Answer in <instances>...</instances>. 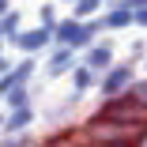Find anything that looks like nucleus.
I'll list each match as a JSON object with an SVG mask.
<instances>
[{"mask_svg": "<svg viewBox=\"0 0 147 147\" xmlns=\"http://www.w3.org/2000/svg\"><path fill=\"white\" fill-rule=\"evenodd\" d=\"M94 30H102L98 23H91V26H87V23L68 19V23H61V42H64V45H87V42L94 38Z\"/></svg>", "mask_w": 147, "mask_h": 147, "instance_id": "f257e3e1", "label": "nucleus"}, {"mask_svg": "<svg viewBox=\"0 0 147 147\" xmlns=\"http://www.w3.org/2000/svg\"><path fill=\"white\" fill-rule=\"evenodd\" d=\"M45 42H49V26L34 30V34H15V45H23V49H42Z\"/></svg>", "mask_w": 147, "mask_h": 147, "instance_id": "f03ea898", "label": "nucleus"}, {"mask_svg": "<svg viewBox=\"0 0 147 147\" xmlns=\"http://www.w3.org/2000/svg\"><path fill=\"white\" fill-rule=\"evenodd\" d=\"M98 4H102V0H76V15H79V19H83V15H94Z\"/></svg>", "mask_w": 147, "mask_h": 147, "instance_id": "7ed1b4c3", "label": "nucleus"}, {"mask_svg": "<svg viewBox=\"0 0 147 147\" xmlns=\"http://www.w3.org/2000/svg\"><path fill=\"white\" fill-rule=\"evenodd\" d=\"M125 23H132V11H109L106 15V26H125Z\"/></svg>", "mask_w": 147, "mask_h": 147, "instance_id": "20e7f679", "label": "nucleus"}, {"mask_svg": "<svg viewBox=\"0 0 147 147\" xmlns=\"http://www.w3.org/2000/svg\"><path fill=\"white\" fill-rule=\"evenodd\" d=\"M91 64H94V68H106V64H109V49H106V45H102V49H91Z\"/></svg>", "mask_w": 147, "mask_h": 147, "instance_id": "39448f33", "label": "nucleus"}, {"mask_svg": "<svg viewBox=\"0 0 147 147\" xmlns=\"http://www.w3.org/2000/svg\"><path fill=\"white\" fill-rule=\"evenodd\" d=\"M68 64H72V53H68V49H61V53L53 57V72H64Z\"/></svg>", "mask_w": 147, "mask_h": 147, "instance_id": "423d86ee", "label": "nucleus"}, {"mask_svg": "<svg viewBox=\"0 0 147 147\" xmlns=\"http://www.w3.org/2000/svg\"><path fill=\"white\" fill-rule=\"evenodd\" d=\"M0 26H4V34H15V26H19V15H15V11H8L4 19H0Z\"/></svg>", "mask_w": 147, "mask_h": 147, "instance_id": "0eeeda50", "label": "nucleus"}, {"mask_svg": "<svg viewBox=\"0 0 147 147\" xmlns=\"http://www.w3.org/2000/svg\"><path fill=\"white\" fill-rule=\"evenodd\" d=\"M125 76H128V72H113V76L106 79V91H117V87L125 83Z\"/></svg>", "mask_w": 147, "mask_h": 147, "instance_id": "6e6552de", "label": "nucleus"}, {"mask_svg": "<svg viewBox=\"0 0 147 147\" xmlns=\"http://www.w3.org/2000/svg\"><path fill=\"white\" fill-rule=\"evenodd\" d=\"M132 19H136V23H143V26H147V11H136V15H132Z\"/></svg>", "mask_w": 147, "mask_h": 147, "instance_id": "1a4fd4ad", "label": "nucleus"}, {"mask_svg": "<svg viewBox=\"0 0 147 147\" xmlns=\"http://www.w3.org/2000/svg\"><path fill=\"white\" fill-rule=\"evenodd\" d=\"M0 15H8V0H0Z\"/></svg>", "mask_w": 147, "mask_h": 147, "instance_id": "9d476101", "label": "nucleus"}, {"mask_svg": "<svg viewBox=\"0 0 147 147\" xmlns=\"http://www.w3.org/2000/svg\"><path fill=\"white\" fill-rule=\"evenodd\" d=\"M4 68H8V61H4V57H0V72H4Z\"/></svg>", "mask_w": 147, "mask_h": 147, "instance_id": "9b49d317", "label": "nucleus"}, {"mask_svg": "<svg viewBox=\"0 0 147 147\" xmlns=\"http://www.w3.org/2000/svg\"><path fill=\"white\" fill-rule=\"evenodd\" d=\"M0 34H4V26H0Z\"/></svg>", "mask_w": 147, "mask_h": 147, "instance_id": "f8f14e48", "label": "nucleus"}]
</instances>
